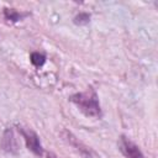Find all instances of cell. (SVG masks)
I'll use <instances>...</instances> for the list:
<instances>
[{"label":"cell","instance_id":"cell-5","mask_svg":"<svg viewBox=\"0 0 158 158\" xmlns=\"http://www.w3.org/2000/svg\"><path fill=\"white\" fill-rule=\"evenodd\" d=\"M63 137H64V139H65L81 157H84V158H91V151L89 149V147H86L81 141H79V138H77L72 132L64 130Z\"/></svg>","mask_w":158,"mask_h":158},{"label":"cell","instance_id":"cell-1","mask_svg":"<svg viewBox=\"0 0 158 158\" xmlns=\"http://www.w3.org/2000/svg\"><path fill=\"white\" fill-rule=\"evenodd\" d=\"M78 109L88 117H100L101 106L98 98V94L94 89L89 88L84 91L75 93L69 99Z\"/></svg>","mask_w":158,"mask_h":158},{"label":"cell","instance_id":"cell-3","mask_svg":"<svg viewBox=\"0 0 158 158\" xmlns=\"http://www.w3.org/2000/svg\"><path fill=\"white\" fill-rule=\"evenodd\" d=\"M118 149L125 158H144V154L141 151V148L133 141H131L128 137L123 135L118 138Z\"/></svg>","mask_w":158,"mask_h":158},{"label":"cell","instance_id":"cell-8","mask_svg":"<svg viewBox=\"0 0 158 158\" xmlns=\"http://www.w3.org/2000/svg\"><path fill=\"white\" fill-rule=\"evenodd\" d=\"M90 21V15L88 12H80L74 17V23L77 25H86Z\"/></svg>","mask_w":158,"mask_h":158},{"label":"cell","instance_id":"cell-7","mask_svg":"<svg viewBox=\"0 0 158 158\" xmlns=\"http://www.w3.org/2000/svg\"><path fill=\"white\" fill-rule=\"evenodd\" d=\"M31 63L36 67H41L43 65V63L46 62V56L43 53H40V52H33L31 53Z\"/></svg>","mask_w":158,"mask_h":158},{"label":"cell","instance_id":"cell-9","mask_svg":"<svg viewBox=\"0 0 158 158\" xmlns=\"http://www.w3.org/2000/svg\"><path fill=\"white\" fill-rule=\"evenodd\" d=\"M47 158H58V157H56L53 153H47Z\"/></svg>","mask_w":158,"mask_h":158},{"label":"cell","instance_id":"cell-6","mask_svg":"<svg viewBox=\"0 0 158 158\" xmlns=\"http://www.w3.org/2000/svg\"><path fill=\"white\" fill-rule=\"evenodd\" d=\"M2 14H4V19L7 22H11V23L12 22H19L28 15L27 12H22V11H17L15 9H7V7L4 9Z\"/></svg>","mask_w":158,"mask_h":158},{"label":"cell","instance_id":"cell-4","mask_svg":"<svg viewBox=\"0 0 158 158\" xmlns=\"http://www.w3.org/2000/svg\"><path fill=\"white\" fill-rule=\"evenodd\" d=\"M0 146L2 148L4 152L6 153H10V154H16L20 149V143H19V139L14 132L12 128H6L2 133V137H1V142H0Z\"/></svg>","mask_w":158,"mask_h":158},{"label":"cell","instance_id":"cell-2","mask_svg":"<svg viewBox=\"0 0 158 158\" xmlns=\"http://www.w3.org/2000/svg\"><path fill=\"white\" fill-rule=\"evenodd\" d=\"M17 130H19L20 135L22 136L26 147L35 156L42 157L44 154V149H43V146L41 143V139L38 137V135L35 131H32L31 128H26V127H22V126H17Z\"/></svg>","mask_w":158,"mask_h":158}]
</instances>
